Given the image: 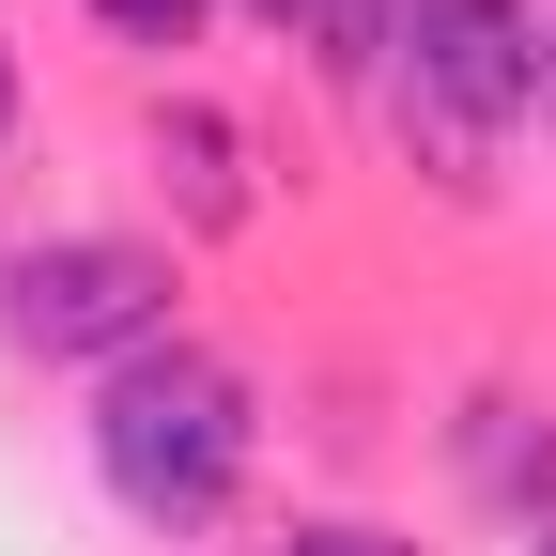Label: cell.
Returning <instances> with one entry per match:
<instances>
[{
    "mask_svg": "<svg viewBox=\"0 0 556 556\" xmlns=\"http://www.w3.org/2000/svg\"><path fill=\"white\" fill-rule=\"evenodd\" d=\"M526 556H556V526H526Z\"/></svg>",
    "mask_w": 556,
    "mask_h": 556,
    "instance_id": "obj_11",
    "label": "cell"
},
{
    "mask_svg": "<svg viewBox=\"0 0 556 556\" xmlns=\"http://www.w3.org/2000/svg\"><path fill=\"white\" fill-rule=\"evenodd\" d=\"M248 16H263V31H309V0H248Z\"/></svg>",
    "mask_w": 556,
    "mask_h": 556,
    "instance_id": "obj_8",
    "label": "cell"
},
{
    "mask_svg": "<svg viewBox=\"0 0 556 556\" xmlns=\"http://www.w3.org/2000/svg\"><path fill=\"white\" fill-rule=\"evenodd\" d=\"M541 47H556V16H526V0H402V31H387L402 155H433V186H479V155L541 109Z\"/></svg>",
    "mask_w": 556,
    "mask_h": 556,
    "instance_id": "obj_2",
    "label": "cell"
},
{
    "mask_svg": "<svg viewBox=\"0 0 556 556\" xmlns=\"http://www.w3.org/2000/svg\"><path fill=\"white\" fill-rule=\"evenodd\" d=\"M278 556H417V541H402V526H294Z\"/></svg>",
    "mask_w": 556,
    "mask_h": 556,
    "instance_id": "obj_7",
    "label": "cell"
},
{
    "mask_svg": "<svg viewBox=\"0 0 556 556\" xmlns=\"http://www.w3.org/2000/svg\"><path fill=\"white\" fill-rule=\"evenodd\" d=\"M248 448H263L248 371L201 356V340H155V356H124L93 387V479H109V510L155 526V541H201V526H217L248 495Z\"/></svg>",
    "mask_w": 556,
    "mask_h": 556,
    "instance_id": "obj_1",
    "label": "cell"
},
{
    "mask_svg": "<svg viewBox=\"0 0 556 556\" xmlns=\"http://www.w3.org/2000/svg\"><path fill=\"white\" fill-rule=\"evenodd\" d=\"M217 0H93V31H124V47H186Z\"/></svg>",
    "mask_w": 556,
    "mask_h": 556,
    "instance_id": "obj_6",
    "label": "cell"
},
{
    "mask_svg": "<svg viewBox=\"0 0 556 556\" xmlns=\"http://www.w3.org/2000/svg\"><path fill=\"white\" fill-rule=\"evenodd\" d=\"M155 186L186 201V232H232L248 217V139L217 109H155Z\"/></svg>",
    "mask_w": 556,
    "mask_h": 556,
    "instance_id": "obj_4",
    "label": "cell"
},
{
    "mask_svg": "<svg viewBox=\"0 0 556 556\" xmlns=\"http://www.w3.org/2000/svg\"><path fill=\"white\" fill-rule=\"evenodd\" d=\"M541 139H556V47H541Z\"/></svg>",
    "mask_w": 556,
    "mask_h": 556,
    "instance_id": "obj_10",
    "label": "cell"
},
{
    "mask_svg": "<svg viewBox=\"0 0 556 556\" xmlns=\"http://www.w3.org/2000/svg\"><path fill=\"white\" fill-rule=\"evenodd\" d=\"M0 139H16V47H0Z\"/></svg>",
    "mask_w": 556,
    "mask_h": 556,
    "instance_id": "obj_9",
    "label": "cell"
},
{
    "mask_svg": "<svg viewBox=\"0 0 556 556\" xmlns=\"http://www.w3.org/2000/svg\"><path fill=\"white\" fill-rule=\"evenodd\" d=\"M387 31H402V0H309V47L356 78V62H387Z\"/></svg>",
    "mask_w": 556,
    "mask_h": 556,
    "instance_id": "obj_5",
    "label": "cell"
},
{
    "mask_svg": "<svg viewBox=\"0 0 556 556\" xmlns=\"http://www.w3.org/2000/svg\"><path fill=\"white\" fill-rule=\"evenodd\" d=\"M0 325H16L47 371H124V356L170 340V263L139 232H47V248L0 263Z\"/></svg>",
    "mask_w": 556,
    "mask_h": 556,
    "instance_id": "obj_3",
    "label": "cell"
}]
</instances>
